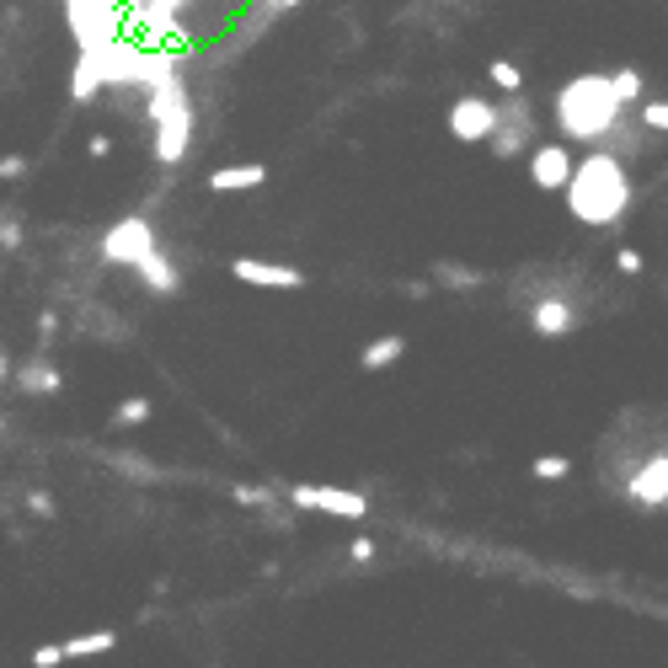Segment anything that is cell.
Masks as SVG:
<instances>
[{
	"label": "cell",
	"instance_id": "obj_1",
	"mask_svg": "<svg viewBox=\"0 0 668 668\" xmlns=\"http://www.w3.org/2000/svg\"><path fill=\"white\" fill-rule=\"evenodd\" d=\"M562 198H567V214L578 225L610 230V225L626 220V209H631V166L615 161L610 150H588Z\"/></svg>",
	"mask_w": 668,
	"mask_h": 668
},
{
	"label": "cell",
	"instance_id": "obj_2",
	"mask_svg": "<svg viewBox=\"0 0 668 668\" xmlns=\"http://www.w3.org/2000/svg\"><path fill=\"white\" fill-rule=\"evenodd\" d=\"M620 118H626V107H620L610 75H599V70L572 75V81L556 91V129L567 134V145L599 150L604 134H610Z\"/></svg>",
	"mask_w": 668,
	"mask_h": 668
},
{
	"label": "cell",
	"instance_id": "obj_3",
	"mask_svg": "<svg viewBox=\"0 0 668 668\" xmlns=\"http://www.w3.org/2000/svg\"><path fill=\"white\" fill-rule=\"evenodd\" d=\"M150 123H155V161L177 166L182 150H188V134H193V107L172 70L155 75V86H150Z\"/></svg>",
	"mask_w": 668,
	"mask_h": 668
},
{
	"label": "cell",
	"instance_id": "obj_4",
	"mask_svg": "<svg viewBox=\"0 0 668 668\" xmlns=\"http://www.w3.org/2000/svg\"><path fill=\"white\" fill-rule=\"evenodd\" d=\"M535 107H530V97L524 91H514V97H503L497 102V129H492V155L497 161H519V155H530L535 145H540V129H535Z\"/></svg>",
	"mask_w": 668,
	"mask_h": 668
},
{
	"label": "cell",
	"instance_id": "obj_5",
	"mask_svg": "<svg viewBox=\"0 0 668 668\" xmlns=\"http://www.w3.org/2000/svg\"><path fill=\"white\" fill-rule=\"evenodd\" d=\"M583 321H588V310H583L578 294H535V300H530V332L551 337V343L572 337Z\"/></svg>",
	"mask_w": 668,
	"mask_h": 668
},
{
	"label": "cell",
	"instance_id": "obj_6",
	"mask_svg": "<svg viewBox=\"0 0 668 668\" xmlns=\"http://www.w3.org/2000/svg\"><path fill=\"white\" fill-rule=\"evenodd\" d=\"M444 123L460 145H487L492 129H497V102L481 97V91H465V97H455V107L444 113Z\"/></svg>",
	"mask_w": 668,
	"mask_h": 668
},
{
	"label": "cell",
	"instance_id": "obj_7",
	"mask_svg": "<svg viewBox=\"0 0 668 668\" xmlns=\"http://www.w3.org/2000/svg\"><path fill=\"white\" fill-rule=\"evenodd\" d=\"M572 172H578V155H572L567 139H540L530 150V182L540 193H567Z\"/></svg>",
	"mask_w": 668,
	"mask_h": 668
},
{
	"label": "cell",
	"instance_id": "obj_8",
	"mask_svg": "<svg viewBox=\"0 0 668 668\" xmlns=\"http://www.w3.org/2000/svg\"><path fill=\"white\" fill-rule=\"evenodd\" d=\"M150 246H155L150 225L139 220V214H129V220H118L113 230H107V241H102V257H107V262H118V268H139V257H145Z\"/></svg>",
	"mask_w": 668,
	"mask_h": 668
},
{
	"label": "cell",
	"instance_id": "obj_9",
	"mask_svg": "<svg viewBox=\"0 0 668 668\" xmlns=\"http://www.w3.org/2000/svg\"><path fill=\"white\" fill-rule=\"evenodd\" d=\"M289 503L294 508H316V514H332V519H364L369 503L359 492H343V487H289Z\"/></svg>",
	"mask_w": 668,
	"mask_h": 668
},
{
	"label": "cell",
	"instance_id": "obj_10",
	"mask_svg": "<svg viewBox=\"0 0 668 668\" xmlns=\"http://www.w3.org/2000/svg\"><path fill=\"white\" fill-rule=\"evenodd\" d=\"M230 278L252 289H305V273L294 262H262V257H230Z\"/></svg>",
	"mask_w": 668,
	"mask_h": 668
},
{
	"label": "cell",
	"instance_id": "obj_11",
	"mask_svg": "<svg viewBox=\"0 0 668 668\" xmlns=\"http://www.w3.org/2000/svg\"><path fill=\"white\" fill-rule=\"evenodd\" d=\"M134 273H139V284H145L150 294H161V300H166V294H177V289H182V273L172 268V257H166L161 246H150V252L139 257V268H134Z\"/></svg>",
	"mask_w": 668,
	"mask_h": 668
},
{
	"label": "cell",
	"instance_id": "obj_12",
	"mask_svg": "<svg viewBox=\"0 0 668 668\" xmlns=\"http://www.w3.org/2000/svg\"><path fill=\"white\" fill-rule=\"evenodd\" d=\"M268 182V166L246 161V166H220V172H209V193H252Z\"/></svg>",
	"mask_w": 668,
	"mask_h": 668
},
{
	"label": "cell",
	"instance_id": "obj_13",
	"mask_svg": "<svg viewBox=\"0 0 668 668\" xmlns=\"http://www.w3.org/2000/svg\"><path fill=\"white\" fill-rule=\"evenodd\" d=\"M59 385H65V375H59L49 359H27V364L17 369V391H22V396H54Z\"/></svg>",
	"mask_w": 668,
	"mask_h": 668
},
{
	"label": "cell",
	"instance_id": "obj_14",
	"mask_svg": "<svg viewBox=\"0 0 668 668\" xmlns=\"http://www.w3.org/2000/svg\"><path fill=\"white\" fill-rule=\"evenodd\" d=\"M401 353H407V337H401V332H385V337H375V343H364L359 369H364V375H375V369H391Z\"/></svg>",
	"mask_w": 668,
	"mask_h": 668
},
{
	"label": "cell",
	"instance_id": "obj_15",
	"mask_svg": "<svg viewBox=\"0 0 668 668\" xmlns=\"http://www.w3.org/2000/svg\"><path fill=\"white\" fill-rule=\"evenodd\" d=\"M433 284H439V289H481V284H487V273H481V268H465V262L439 257V262H433Z\"/></svg>",
	"mask_w": 668,
	"mask_h": 668
},
{
	"label": "cell",
	"instance_id": "obj_16",
	"mask_svg": "<svg viewBox=\"0 0 668 668\" xmlns=\"http://www.w3.org/2000/svg\"><path fill=\"white\" fill-rule=\"evenodd\" d=\"M113 642H118L113 631H86V636L59 642V652H65V663H70V658H97V652H113Z\"/></svg>",
	"mask_w": 668,
	"mask_h": 668
},
{
	"label": "cell",
	"instance_id": "obj_17",
	"mask_svg": "<svg viewBox=\"0 0 668 668\" xmlns=\"http://www.w3.org/2000/svg\"><path fill=\"white\" fill-rule=\"evenodd\" d=\"M610 86H615L620 107H642V70L620 65V70H610Z\"/></svg>",
	"mask_w": 668,
	"mask_h": 668
},
{
	"label": "cell",
	"instance_id": "obj_18",
	"mask_svg": "<svg viewBox=\"0 0 668 668\" xmlns=\"http://www.w3.org/2000/svg\"><path fill=\"white\" fill-rule=\"evenodd\" d=\"M487 81L503 91V97H514V91H524V70L514 65V59H492V65H487Z\"/></svg>",
	"mask_w": 668,
	"mask_h": 668
},
{
	"label": "cell",
	"instance_id": "obj_19",
	"mask_svg": "<svg viewBox=\"0 0 668 668\" xmlns=\"http://www.w3.org/2000/svg\"><path fill=\"white\" fill-rule=\"evenodd\" d=\"M150 401L145 396H129V401H118L113 407V428H139V423H150Z\"/></svg>",
	"mask_w": 668,
	"mask_h": 668
},
{
	"label": "cell",
	"instance_id": "obj_20",
	"mask_svg": "<svg viewBox=\"0 0 668 668\" xmlns=\"http://www.w3.org/2000/svg\"><path fill=\"white\" fill-rule=\"evenodd\" d=\"M530 471H535L540 481H562V476L572 471V460H567V455H540V460L530 465Z\"/></svg>",
	"mask_w": 668,
	"mask_h": 668
},
{
	"label": "cell",
	"instance_id": "obj_21",
	"mask_svg": "<svg viewBox=\"0 0 668 668\" xmlns=\"http://www.w3.org/2000/svg\"><path fill=\"white\" fill-rule=\"evenodd\" d=\"M642 129L668 134V102H642Z\"/></svg>",
	"mask_w": 668,
	"mask_h": 668
},
{
	"label": "cell",
	"instance_id": "obj_22",
	"mask_svg": "<svg viewBox=\"0 0 668 668\" xmlns=\"http://www.w3.org/2000/svg\"><path fill=\"white\" fill-rule=\"evenodd\" d=\"M615 268H620V273H626V278H636V273H642V268H647V257H642V252H636V246H620V252H615Z\"/></svg>",
	"mask_w": 668,
	"mask_h": 668
},
{
	"label": "cell",
	"instance_id": "obj_23",
	"mask_svg": "<svg viewBox=\"0 0 668 668\" xmlns=\"http://www.w3.org/2000/svg\"><path fill=\"white\" fill-rule=\"evenodd\" d=\"M27 172V155H0V182H17Z\"/></svg>",
	"mask_w": 668,
	"mask_h": 668
},
{
	"label": "cell",
	"instance_id": "obj_24",
	"mask_svg": "<svg viewBox=\"0 0 668 668\" xmlns=\"http://www.w3.org/2000/svg\"><path fill=\"white\" fill-rule=\"evenodd\" d=\"M236 503L257 508V503H268V492H262V487H236Z\"/></svg>",
	"mask_w": 668,
	"mask_h": 668
},
{
	"label": "cell",
	"instance_id": "obj_25",
	"mask_svg": "<svg viewBox=\"0 0 668 668\" xmlns=\"http://www.w3.org/2000/svg\"><path fill=\"white\" fill-rule=\"evenodd\" d=\"M86 150L102 161V155H113V139H107V134H91V145H86Z\"/></svg>",
	"mask_w": 668,
	"mask_h": 668
},
{
	"label": "cell",
	"instance_id": "obj_26",
	"mask_svg": "<svg viewBox=\"0 0 668 668\" xmlns=\"http://www.w3.org/2000/svg\"><path fill=\"white\" fill-rule=\"evenodd\" d=\"M375 556V540H353V562H369Z\"/></svg>",
	"mask_w": 668,
	"mask_h": 668
},
{
	"label": "cell",
	"instance_id": "obj_27",
	"mask_svg": "<svg viewBox=\"0 0 668 668\" xmlns=\"http://www.w3.org/2000/svg\"><path fill=\"white\" fill-rule=\"evenodd\" d=\"M33 514H38V519H49V514H54V503H49L43 492H33Z\"/></svg>",
	"mask_w": 668,
	"mask_h": 668
},
{
	"label": "cell",
	"instance_id": "obj_28",
	"mask_svg": "<svg viewBox=\"0 0 668 668\" xmlns=\"http://www.w3.org/2000/svg\"><path fill=\"white\" fill-rule=\"evenodd\" d=\"M0 380H6V359H0Z\"/></svg>",
	"mask_w": 668,
	"mask_h": 668
}]
</instances>
